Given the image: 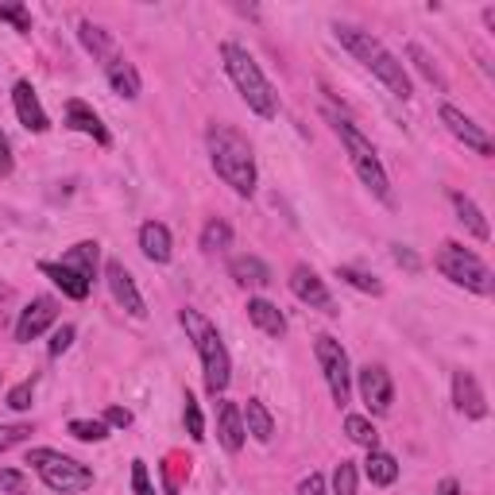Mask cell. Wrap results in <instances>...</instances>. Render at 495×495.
<instances>
[{
    "mask_svg": "<svg viewBox=\"0 0 495 495\" xmlns=\"http://www.w3.org/2000/svg\"><path fill=\"white\" fill-rule=\"evenodd\" d=\"M0 488L12 491V495H27V476L16 469H0Z\"/></svg>",
    "mask_w": 495,
    "mask_h": 495,
    "instance_id": "cell-40",
    "label": "cell"
},
{
    "mask_svg": "<svg viewBox=\"0 0 495 495\" xmlns=\"http://www.w3.org/2000/svg\"><path fill=\"white\" fill-rule=\"evenodd\" d=\"M406 54H411V63L418 66V74H422V78H426L430 85H438V90L445 93V78H442V70H438V63H433V58H430L426 51H422V47H418V43H414V47H411V51H406Z\"/></svg>",
    "mask_w": 495,
    "mask_h": 495,
    "instance_id": "cell-32",
    "label": "cell"
},
{
    "mask_svg": "<svg viewBox=\"0 0 495 495\" xmlns=\"http://www.w3.org/2000/svg\"><path fill=\"white\" fill-rule=\"evenodd\" d=\"M333 32H337L341 47H345V51H353V54L360 58V63H364V58H368L375 47H383V43L375 39L372 32H360V27H353V24H337V27H333Z\"/></svg>",
    "mask_w": 495,
    "mask_h": 495,
    "instance_id": "cell-27",
    "label": "cell"
},
{
    "mask_svg": "<svg viewBox=\"0 0 495 495\" xmlns=\"http://www.w3.org/2000/svg\"><path fill=\"white\" fill-rule=\"evenodd\" d=\"M337 279L348 283V286H356L360 295H372V298L383 295V283L372 279V275H364V271H356V267H337Z\"/></svg>",
    "mask_w": 495,
    "mask_h": 495,
    "instance_id": "cell-31",
    "label": "cell"
},
{
    "mask_svg": "<svg viewBox=\"0 0 495 495\" xmlns=\"http://www.w3.org/2000/svg\"><path fill=\"white\" fill-rule=\"evenodd\" d=\"M186 433L194 442H206V418H201V406L194 403V395H186Z\"/></svg>",
    "mask_w": 495,
    "mask_h": 495,
    "instance_id": "cell-36",
    "label": "cell"
},
{
    "mask_svg": "<svg viewBox=\"0 0 495 495\" xmlns=\"http://www.w3.org/2000/svg\"><path fill=\"white\" fill-rule=\"evenodd\" d=\"M364 476L372 480L375 488H387L399 480V461L383 453V449H368V461H364Z\"/></svg>",
    "mask_w": 495,
    "mask_h": 495,
    "instance_id": "cell-26",
    "label": "cell"
},
{
    "mask_svg": "<svg viewBox=\"0 0 495 495\" xmlns=\"http://www.w3.org/2000/svg\"><path fill=\"white\" fill-rule=\"evenodd\" d=\"M12 167H16V159H12V143H8L5 132H0V179H8Z\"/></svg>",
    "mask_w": 495,
    "mask_h": 495,
    "instance_id": "cell-45",
    "label": "cell"
},
{
    "mask_svg": "<svg viewBox=\"0 0 495 495\" xmlns=\"http://www.w3.org/2000/svg\"><path fill=\"white\" fill-rule=\"evenodd\" d=\"M0 20H8L16 32H32V12H27L24 5H12V0H0Z\"/></svg>",
    "mask_w": 495,
    "mask_h": 495,
    "instance_id": "cell-34",
    "label": "cell"
},
{
    "mask_svg": "<svg viewBox=\"0 0 495 495\" xmlns=\"http://www.w3.org/2000/svg\"><path fill=\"white\" fill-rule=\"evenodd\" d=\"M449 201H453V209H457V221H461L464 228H469L476 240H488V237H491V228H488V221H484V213H480V206H476V201H472L469 194L453 190V194H449Z\"/></svg>",
    "mask_w": 495,
    "mask_h": 495,
    "instance_id": "cell-23",
    "label": "cell"
},
{
    "mask_svg": "<svg viewBox=\"0 0 495 495\" xmlns=\"http://www.w3.org/2000/svg\"><path fill=\"white\" fill-rule=\"evenodd\" d=\"M12 105H16V116H20V124L27 128V132H47L51 128V116L43 112L32 82H16V90H12Z\"/></svg>",
    "mask_w": 495,
    "mask_h": 495,
    "instance_id": "cell-14",
    "label": "cell"
},
{
    "mask_svg": "<svg viewBox=\"0 0 495 495\" xmlns=\"http://www.w3.org/2000/svg\"><path fill=\"white\" fill-rule=\"evenodd\" d=\"M345 433L353 438L356 445H364V449H380V433H375V426L368 418H360V414H348L345 418Z\"/></svg>",
    "mask_w": 495,
    "mask_h": 495,
    "instance_id": "cell-29",
    "label": "cell"
},
{
    "mask_svg": "<svg viewBox=\"0 0 495 495\" xmlns=\"http://www.w3.org/2000/svg\"><path fill=\"white\" fill-rule=\"evenodd\" d=\"M97 259H101V244H97V240H82V244H74V248H70V252L63 256V267H70L74 275H82V279L93 286Z\"/></svg>",
    "mask_w": 495,
    "mask_h": 495,
    "instance_id": "cell-21",
    "label": "cell"
},
{
    "mask_svg": "<svg viewBox=\"0 0 495 495\" xmlns=\"http://www.w3.org/2000/svg\"><path fill=\"white\" fill-rule=\"evenodd\" d=\"M101 422H105V426H116V430H128L132 426V411H124V406H109Z\"/></svg>",
    "mask_w": 495,
    "mask_h": 495,
    "instance_id": "cell-42",
    "label": "cell"
},
{
    "mask_svg": "<svg viewBox=\"0 0 495 495\" xmlns=\"http://www.w3.org/2000/svg\"><path fill=\"white\" fill-rule=\"evenodd\" d=\"M32 438V426H24V422H16V426H0V453H8L12 445H20Z\"/></svg>",
    "mask_w": 495,
    "mask_h": 495,
    "instance_id": "cell-37",
    "label": "cell"
},
{
    "mask_svg": "<svg viewBox=\"0 0 495 495\" xmlns=\"http://www.w3.org/2000/svg\"><path fill=\"white\" fill-rule=\"evenodd\" d=\"M364 66H368L372 74L380 78V82H383L387 90L395 93L399 101H406V97L414 93V90H411V78H406V70H403V63H399V58L391 54L387 47H375V51H372L368 58H364Z\"/></svg>",
    "mask_w": 495,
    "mask_h": 495,
    "instance_id": "cell-10",
    "label": "cell"
},
{
    "mask_svg": "<svg viewBox=\"0 0 495 495\" xmlns=\"http://www.w3.org/2000/svg\"><path fill=\"white\" fill-rule=\"evenodd\" d=\"M290 290H295V298L306 302V306H314V310H325V314H337L333 310V298H329V290L325 283L317 279V271L314 267H295L290 271Z\"/></svg>",
    "mask_w": 495,
    "mask_h": 495,
    "instance_id": "cell-13",
    "label": "cell"
},
{
    "mask_svg": "<svg viewBox=\"0 0 495 495\" xmlns=\"http://www.w3.org/2000/svg\"><path fill=\"white\" fill-rule=\"evenodd\" d=\"M240 418H244V433H252V438L259 442V445H267L271 438H275V418H271V411L259 399H248V406L240 411Z\"/></svg>",
    "mask_w": 495,
    "mask_h": 495,
    "instance_id": "cell-22",
    "label": "cell"
},
{
    "mask_svg": "<svg viewBox=\"0 0 495 495\" xmlns=\"http://www.w3.org/2000/svg\"><path fill=\"white\" fill-rule=\"evenodd\" d=\"M228 271H232V279H237L240 286H267L271 283V267L259 256H237L228 264Z\"/></svg>",
    "mask_w": 495,
    "mask_h": 495,
    "instance_id": "cell-24",
    "label": "cell"
},
{
    "mask_svg": "<svg viewBox=\"0 0 495 495\" xmlns=\"http://www.w3.org/2000/svg\"><path fill=\"white\" fill-rule=\"evenodd\" d=\"M32 391H35V380H24L20 387H12L8 391V406H12V411H27V406H32Z\"/></svg>",
    "mask_w": 495,
    "mask_h": 495,
    "instance_id": "cell-38",
    "label": "cell"
},
{
    "mask_svg": "<svg viewBox=\"0 0 495 495\" xmlns=\"http://www.w3.org/2000/svg\"><path fill=\"white\" fill-rule=\"evenodd\" d=\"M433 267H438L449 283H457L464 290H476V295H491V290H495V279H491V271H488L484 259H480L476 252H469V248L453 244V240H445L438 248Z\"/></svg>",
    "mask_w": 495,
    "mask_h": 495,
    "instance_id": "cell-6",
    "label": "cell"
},
{
    "mask_svg": "<svg viewBox=\"0 0 495 495\" xmlns=\"http://www.w3.org/2000/svg\"><path fill=\"white\" fill-rule=\"evenodd\" d=\"M314 353H317V364L325 372V383H329V395L337 406H348V391H353V368H348V353L341 348V341L333 337H317L314 341Z\"/></svg>",
    "mask_w": 495,
    "mask_h": 495,
    "instance_id": "cell-7",
    "label": "cell"
},
{
    "mask_svg": "<svg viewBox=\"0 0 495 495\" xmlns=\"http://www.w3.org/2000/svg\"><path fill=\"white\" fill-rule=\"evenodd\" d=\"M182 325H186V333H190V341L198 348L201 368H206V387L213 391V395H221V391L228 387V380H232V360H228V348L221 341V333H217L198 310H182Z\"/></svg>",
    "mask_w": 495,
    "mask_h": 495,
    "instance_id": "cell-3",
    "label": "cell"
},
{
    "mask_svg": "<svg viewBox=\"0 0 495 495\" xmlns=\"http://www.w3.org/2000/svg\"><path fill=\"white\" fill-rule=\"evenodd\" d=\"M453 403L464 418H484L488 414V403H484V391H480L476 375L472 372H453Z\"/></svg>",
    "mask_w": 495,
    "mask_h": 495,
    "instance_id": "cell-15",
    "label": "cell"
},
{
    "mask_svg": "<svg viewBox=\"0 0 495 495\" xmlns=\"http://www.w3.org/2000/svg\"><path fill=\"white\" fill-rule=\"evenodd\" d=\"M360 399L368 403L372 414H387L391 403H395V383H391V372L383 364H368L360 368Z\"/></svg>",
    "mask_w": 495,
    "mask_h": 495,
    "instance_id": "cell-8",
    "label": "cell"
},
{
    "mask_svg": "<svg viewBox=\"0 0 495 495\" xmlns=\"http://www.w3.org/2000/svg\"><path fill=\"white\" fill-rule=\"evenodd\" d=\"M74 337H78V329L74 325H58L54 329V337H51V356H63L70 345H74Z\"/></svg>",
    "mask_w": 495,
    "mask_h": 495,
    "instance_id": "cell-39",
    "label": "cell"
},
{
    "mask_svg": "<svg viewBox=\"0 0 495 495\" xmlns=\"http://www.w3.org/2000/svg\"><path fill=\"white\" fill-rule=\"evenodd\" d=\"M298 495H325V476L322 472H310L298 484Z\"/></svg>",
    "mask_w": 495,
    "mask_h": 495,
    "instance_id": "cell-44",
    "label": "cell"
},
{
    "mask_svg": "<svg viewBox=\"0 0 495 495\" xmlns=\"http://www.w3.org/2000/svg\"><path fill=\"white\" fill-rule=\"evenodd\" d=\"M78 39H82V47L90 51L93 58H109V47H112V39L105 27H97L93 20H82L78 24Z\"/></svg>",
    "mask_w": 495,
    "mask_h": 495,
    "instance_id": "cell-28",
    "label": "cell"
},
{
    "mask_svg": "<svg viewBox=\"0 0 495 495\" xmlns=\"http://www.w3.org/2000/svg\"><path fill=\"white\" fill-rule=\"evenodd\" d=\"M54 317H58V302L54 298H32L24 306V314H20V322H16V341H35L39 333H47L54 325Z\"/></svg>",
    "mask_w": 495,
    "mask_h": 495,
    "instance_id": "cell-12",
    "label": "cell"
},
{
    "mask_svg": "<svg viewBox=\"0 0 495 495\" xmlns=\"http://www.w3.org/2000/svg\"><path fill=\"white\" fill-rule=\"evenodd\" d=\"M39 271L47 275V279H54V286L63 290L66 298H74V302H82V298H90V283L82 279V275H74L70 267H63V264H39Z\"/></svg>",
    "mask_w": 495,
    "mask_h": 495,
    "instance_id": "cell-25",
    "label": "cell"
},
{
    "mask_svg": "<svg viewBox=\"0 0 495 495\" xmlns=\"http://www.w3.org/2000/svg\"><path fill=\"white\" fill-rule=\"evenodd\" d=\"M70 433H74L78 442H105L109 426L101 418H74V422H70Z\"/></svg>",
    "mask_w": 495,
    "mask_h": 495,
    "instance_id": "cell-33",
    "label": "cell"
},
{
    "mask_svg": "<svg viewBox=\"0 0 495 495\" xmlns=\"http://www.w3.org/2000/svg\"><path fill=\"white\" fill-rule=\"evenodd\" d=\"M221 58H225V70H228L232 85H237L240 97L248 101V109H252L256 116H267V121H271V116L279 112V101H275V90H271V82L264 78L259 63L240 47V43H221Z\"/></svg>",
    "mask_w": 495,
    "mask_h": 495,
    "instance_id": "cell-2",
    "label": "cell"
},
{
    "mask_svg": "<svg viewBox=\"0 0 495 495\" xmlns=\"http://www.w3.org/2000/svg\"><path fill=\"white\" fill-rule=\"evenodd\" d=\"M105 78L116 93H121L124 101H136L140 90H143V82H140V70L128 63L124 54H109V63H105Z\"/></svg>",
    "mask_w": 495,
    "mask_h": 495,
    "instance_id": "cell-16",
    "label": "cell"
},
{
    "mask_svg": "<svg viewBox=\"0 0 495 495\" xmlns=\"http://www.w3.org/2000/svg\"><path fill=\"white\" fill-rule=\"evenodd\" d=\"M217 438H221V445L228 449V453H240L244 449V418H240V406L237 403H221L217 406Z\"/></svg>",
    "mask_w": 495,
    "mask_h": 495,
    "instance_id": "cell-18",
    "label": "cell"
},
{
    "mask_svg": "<svg viewBox=\"0 0 495 495\" xmlns=\"http://www.w3.org/2000/svg\"><path fill=\"white\" fill-rule=\"evenodd\" d=\"M333 128H337V136H341V143H345L348 159H353L360 182L368 186V190L380 198L383 206H395V194H391V179H387V170H383V163H380V155H375V148H372V140L364 136L353 121H341V116H337V124H333Z\"/></svg>",
    "mask_w": 495,
    "mask_h": 495,
    "instance_id": "cell-4",
    "label": "cell"
},
{
    "mask_svg": "<svg viewBox=\"0 0 495 495\" xmlns=\"http://www.w3.org/2000/svg\"><path fill=\"white\" fill-rule=\"evenodd\" d=\"M27 464H35V472L43 476V484H47L51 491L78 495V491L93 488L90 464H82L74 457H63V453H54V449H32V453H27Z\"/></svg>",
    "mask_w": 495,
    "mask_h": 495,
    "instance_id": "cell-5",
    "label": "cell"
},
{
    "mask_svg": "<svg viewBox=\"0 0 495 495\" xmlns=\"http://www.w3.org/2000/svg\"><path fill=\"white\" fill-rule=\"evenodd\" d=\"M442 124L453 132L464 148L469 151H476V155H484V159H491L495 155V148H491V140H488V132L480 128L476 121H469L461 109H453V105H442Z\"/></svg>",
    "mask_w": 495,
    "mask_h": 495,
    "instance_id": "cell-11",
    "label": "cell"
},
{
    "mask_svg": "<svg viewBox=\"0 0 495 495\" xmlns=\"http://www.w3.org/2000/svg\"><path fill=\"white\" fill-rule=\"evenodd\" d=\"M438 495H461V484H457L453 476H445L442 484H438Z\"/></svg>",
    "mask_w": 495,
    "mask_h": 495,
    "instance_id": "cell-46",
    "label": "cell"
},
{
    "mask_svg": "<svg viewBox=\"0 0 495 495\" xmlns=\"http://www.w3.org/2000/svg\"><path fill=\"white\" fill-rule=\"evenodd\" d=\"M140 248H143V256H148L151 264H170V256H174L170 228H167L163 221H148V225H140Z\"/></svg>",
    "mask_w": 495,
    "mask_h": 495,
    "instance_id": "cell-17",
    "label": "cell"
},
{
    "mask_svg": "<svg viewBox=\"0 0 495 495\" xmlns=\"http://www.w3.org/2000/svg\"><path fill=\"white\" fill-rule=\"evenodd\" d=\"M248 317H252V325L264 329L267 337H275V341L286 337V317H283V310H279L275 302H267V298H252V302H248Z\"/></svg>",
    "mask_w": 495,
    "mask_h": 495,
    "instance_id": "cell-20",
    "label": "cell"
},
{
    "mask_svg": "<svg viewBox=\"0 0 495 495\" xmlns=\"http://www.w3.org/2000/svg\"><path fill=\"white\" fill-rule=\"evenodd\" d=\"M333 495H356V464L341 461L337 472H333Z\"/></svg>",
    "mask_w": 495,
    "mask_h": 495,
    "instance_id": "cell-35",
    "label": "cell"
},
{
    "mask_svg": "<svg viewBox=\"0 0 495 495\" xmlns=\"http://www.w3.org/2000/svg\"><path fill=\"white\" fill-rule=\"evenodd\" d=\"M132 491L136 495H155L151 476H148V464H143V461H132Z\"/></svg>",
    "mask_w": 495,
    "mask_h": 495,
    "instance_id": "cell-41",
    "label": "cell"
},
{
    "mask_svg": "<svg viewBox=\"0 0 495 495\" xmlns=\"http://www.w3.org/2000/svg\"><path fill=\"white\" fill-rule=\"evenodd\" d=\"M391 256H395V264L406 267V271H418V267H422V259H418L406 244H395V248H391Z\"/></svg>",
    "mask_w": 495,
    "mask_h": 495,
    "instance_id": "cell-43",
    "label": "cell"
},
{
    "mask_svg": "<svg viewBox=\"0 0 495 495\" xmlns=\"http://www.w3.org/2000/svg\"><path fill=\"white\" fill-rule=\"evenodd\" d=\"M105 283H109L112 298H116V306H121L124 314H132V317L148 314V306H143V295H140V286L132 279V271H128L121 259H109V264H105Z\"/></svg>",
    "mask_w": 495,
    "mask_h": 495,
    "instance_id": "cell-9",
    "label": "cell"
},
{
    "mask_svg": "<svg viewBox=\"0 0 495 495\" xmlns=\"http://www.w3.org/2000/svg\"><path fill=\"white\" fill-rule=\"evenodd\" d=\"M209 143V163L217 170V179H225V186H232L240 198L256 194V155L252 143H248L237 128L228 124H213L206 132Z\"/></svg>",
    "mask_w": 495,
    "mask_h": 495,
    "instance_id": "cell-1",
    "label": "cell"
},
{
    "mask_svg": "<svg viewBox=\"0 0 495 495\" xmlns=\"http://www.w3.org/2000/svg\"><path fill=\"white\" fill-rule=\"evenodd\" d=\"M66 124H70V128H78L82 136H93V140L101 143V148H109V143H112L109 128L101 124V116H97L90 105H85V101H70V105H66Z\"/></svg>",
    "mask_w": 495,
    "mask_h": 495,
    "instance_id": "cell-19",
    "label": "cell"
},
{
    "mask_svg": "<svg viewBox=\"0 0 495 495\" xmlns=\"http://www.w3.org/2000/svg\"><path fill=\"white\" fill-rule=\"evenodd\" d=\"M232 244V228L221 221V217H213V221L201 228V252H225Z\"/></svg>",
    "mask_w": 495,
    "mask_h": 495,
    "instance_id": "cell-30",
    "label": "cell"
}]
</instances>
